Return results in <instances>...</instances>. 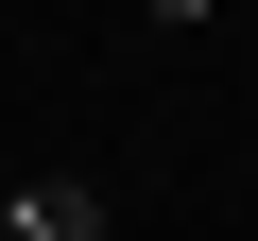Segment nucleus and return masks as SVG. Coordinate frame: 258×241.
<instances>
[{"label":"nucleus","mask_w":258,"mask_h":241,"mask_svg":"<svg viewBox=\"0 0 258 241\" xmlns=\"http://www.w3.org/2000/svg\"><path fill=\"white\" fill-rule=\"evenodd\" d=\"M0 241H103V190H86V172H18Z\"/></svg>","instance_id":"obj_1"},{"label":"nucleus","mask_w":258,"mask_h":241,"mask_svg":"<svg viewBox=\"0 0 258 241\" xmlns=\"http://www.w3.org/2000/svg\"><path fill=\"white\" fill-rule=\"evenodd\" d=\"M138 18H155V35H189V18H207V0H138Z\"/></svg>","instance_id":"obj_2"}]
</instances>
